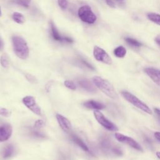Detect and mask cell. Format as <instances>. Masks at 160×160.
I'll return each mask as SVG.
<instances>
[{
    "label": "cell",
    "instance_id": "52a82bcc",
    "mask_svg": "<svg viewBox=\"0 0 160 160\" xmlns=\"http://www.w3.org/2000/svg\"><path fill=\"white\" fill-rule=\"evenodd\" d=\"M114 136H115L116 139L119 142H122V143H125V144L129 145L131 148H134V149H136L138 151H141V152L142 151V147L138 144V142H137L132 138H130L129 136H125L124 134L118 133V132L115 133Z\"/></svg>",
    "mask_w": 160,
    "mask_h": 160
},
{
    "label": "cell",
    "instance_id": "f546056e",
    "mask_svg": "<svg viewBox=\"0 0 160 160\" xmlns=\"http://www.w3.org/2000/svg\"><path fill=\"white\" fill-rule=\"evenodd\" d=\"M32 134L36 137V138H42L44 137V135L43 134H42L41 132H38V131H32L31 132Z\"/></svg>",
    "mask_w": 160,
    "mask_h": 160
},
{
    "label": "cell",
    "instance_id": "6da1fadb",
    "mask_svg": "<svg viewBox=\"0 0 160 160\" xmlns=\"http://www.w3.org/2000/svg\"><path fill=\"white\" fill-rule=\"evenodd\" d=\"M94 84L103 93L111 99H116L118 95L112 84L108 80L100 76H94L92 78Z\"/></svg>",
    "mask_w": 160,
    "mask_h": 160
},
{
    "label": "cell",
    "instance_id": "8992f818",
    "mask_svg": "<svg viewBox=\"0 0 160 160\" xmlns=\"http://www.w3.org/2000/svg\"><path fill=\"white\" fill-rule=\"evenodd\" d=\"M93 55L94 58L100 62L105 63L106 64H111L112 61L109 54L101 48L95 46L93 49Z\"/></svg>",
    "mask_w": 160,
    "mask_h": 160
},
{
    "label": "cell",
    "instance_id": "7402d4cb",
    "mask_svg": "<svg viewBox=\"0 0 160 160\" xmlns=\"http://www.w3.org/2000/svg\"><path fill=\"white\" fill-rule=\"evenodd\" d=\"M31 0H14L13 2L16 4H19L20 6H24L25 8H28Z\"/></svg>",
    "mask_w": 160,
    "mask_h": 160
},
{
    "label": "cell",
    "instance_id": "f1b7e54d",
    "mask_svg": "<svg viewBox=\"0 0 160 160\" xmlns=\"http://www.w3.org/2000/svg\"><path fill=\"white\" fill-rule=\"evenodd\" d=\"M26 77L27 79H28L29 82H37L36 79L33 76H32V75H31V74H28L26 75Z\"/></svg>",
    "mask_w": 160,
    "mask_h": 160
},
{
    "label": "cell",
    "instance_id": "5bb4252c",
    "mask_svg": "<svg viewBox=\"0 0 160 160\" xmlns=\"http://www.w3.org/2000/svg\"><path fill=\"white\" fill-rule=\"evenodd\" d=\"M100 146H101L102 149L105 152H111V153H112L114 149L116 148V146H112L111 142L108 138L102 139L101 141V142H100Z\"/></svg>",
    "mask_w": 160,
    "mask_h": 160
},
{
    "label": "cell",
    "instance_id": "8d00e7d4",
    "mask_svg": "<svg viewBox=\"0 0 160 160\" xmlns=\"http://www.w3.org/2000/svg\"><path fill=\"white\" fill-rule=\"evenodd\" d=\"M156 156H157V157L160 159V152L159 151H158V152H156Z\"/></svg>",
    "mask_w": 160,
    "mask_h": 160
},
{
    "label": "cell",
    "instance_id": "83f0119b",
    "mask_svg": "<svg viewBox=\"0 0 160 160\" xmlns=\"http://www.w3.org/2000/svg\"><path fill=\"white\" fill-rule=\"evenodd\" d=\"M81 61L82 64L83 65H84L86 68H89V69H92V70L94 69V67H93L91 64H89V62H88L86 61H85V60H84V59H81Z\"/></svg>",
    "mask_w": 160,
    "mask_h": 160
},
{
    "label": "cell",
    "instance_id": "74e56055",
    "mask_svg": "<svg viewBox=\"0 0 160 160\" xmlns=\"http://www.w3.org/2000/svg\"><path fill=\"white\" fill-rule=\"evenodd\" d=\"M1 16V8H0V16Z\"/></svg>",
    "mask_w": 160,
    "mask_h": 160
},
{
    "label": "cell",
    "instance_id": "4316f807",
    "mask_svg": "<svg viewBox=\"0 0 160 160\" xmlns=\"http://www.w3.org/2000/svg\"><path fill=\"white\" fill-rule=\"evenodd\" d=\"M59 6L62 9H66L68 7V1L67 0H58Z\"/></svg>",
    "mask_w": 160,
    "mask_h": 160
},
{
    "label": "cell",
    "instance_id": "ffe728a7",
    "mask_svg": "<svg viewBox=\"0 0 160 160\" xmlns=\"http://www.w3.org/2000/svg\"><path fill=\"white\" fill-rule=\"evenodd\" d=\"M12 19L13 20L18 23V24H22L25 22L26 21V19L24 16L23 14H22L20 12H14L13 14H12Z\"/></svg>",
    "mask_w": 160,
    "mask_h": 160
},
{
    "label": "cell",
    "instance_id": "603a6c76",
    "mask_svg": "<svg viewBox=\"0 0 160 160\" xmlns=\"http://www.w3.org/2000/svg\"><path fill=\"white\" fill-rule=\"evenodd\" d=\"M0 62H1V64L2 67L6 68H8V65H9V62H8V60L7 59V57L6 56V55H2L0 59Z\"/></svg>",
    "mask_w": 160,
    "mask_h": 160
},
{
    "label": "cell",
    "instance_id": "1f68e13d",
    "mask_svg": "<svg viewBox=\"0 0 160 160\" xmlns=\"http://www.w3.org/2000/svg\"><path fill=\"white\" fill-rule=\"evenodd\" d=\"M51 86H52V82H48L46 84V90L47 92L49 91Z\"/></svg>",
    "mask_w": 160,
    "mask_h": 160
},
{
    "label": "cell",
    "instance_id": "cb8c5ba5",
    "mask_svg": "<svg viewBox=\"0 0 160 160\" xmlns=\"http://www.w3.org/2000/svg\"><path fill=\"white\" fill-rule=\"evenodd\" d=\"M64 85H65L66 87H67L69 89H72V90H75L76 89V86L74 84V82H73L72 81H69V80L65 81H64Z\"/></svg>",
    "mask_w": 160,
    "mask_h": 160
},
{
    "label": "cell",
    "instance_id": "d4e9b609",
    "mask_svg": "<svg viewBox=\"0 0 160 160\" xmlns=\"http://www.w3.org/2000/svg\"><path fill=\"white\" fill-rule=\"evenodd\" d=\"M44 125H45V122H44V121L43 120L38 119V120L35 121L34 126V128L36 129H40V128L44 127Z\"/></svg>",
    "mask_w": 160,
    "mask_h": 160
},
{
    "label": "cell",
    "instance_id": "484cf974",
    "mask_svg": "<svg viewBox=\"0 0 160 160\" xmlns=\"http://www.w3.org/2000/svg\"><path fill=\"white\" fill-rule=\"evenodd\" d=\"M11 112L6 108H1L0 109V115L4 116V117H9L10 116Z\"/></svg>",
    "mask_w": 160,
    "mask_h": 160
},
{
    "label": "cell",
    "instance_id": "d6986e66",
    "mask_svg": "<svg viewBox=\"0 0 160 160\" xmlns=\"http://www.w3.org/2000/svg\"><path fill=\"white\" fill-rule=\"evenodd\" d=\"M147 18L151 21L160 26V14L155 12H149L147 14Z\"/></svg>",
    "mask_w": 160,
    "mask_h": 160
},
{
    "label": "cell",
    "instance_id": "4fadbf2b",
    "mask_svg": "<svg viewBox=\"0 0 160 160\" xmlns=\"http://www.w3.org/2000/svg\"><path fill=\"white\" fill-rule=\"evenodd\" d=\"M78 84L82 88L90 92H96V88L89 80L86 79H81L78 81Z\"/></svg>",
    "mask_w": 160,
    "mask_h": 160
},
{
    "label": "cell",
    "instance_id": "e0dca14e",
    "mask_svg": "<svg viewBox=\"0 0 160 160\" xmlns=\"http://www.w3.org/2000/svg\"><path fill=\"white\" fill-rule=\"evenodd\" d=\"M14 151V146L11 144L8 145L6 148L4 149V151L2 152V158L4 159H8L11 158Z\"/></svg>",
    "mask_w": 160,
    "mask_h": 160
},
{
    "label": "cell",
    "instance_id": "9a60e30c",
    "mask_svg": "<svg viewBox=\"0 0 160 160\" xmlns=\"http://www.w3.org/2000/svg\"><path fill=\"white\" fill-rule=\"evenodd\" d=\"M83 105H84V106H85L87 108L95 109V110H101L105 108V106L103 104H102L98 101H93V100L88 101L84 102Z\"/></svg>",
    "mask_w": 160,
    "mask_h": 160
},
{
    "label": "cell",
    "instance_id": "3957f363",
    "mask_svg": "<svg viewBox=\"0 0 160 160\" xmlns=\"http://www.w3.org/2000/svg\"><path fill=\"white\" fill-rule=\"evenodd\" d=\"M121 95L122 97L129 102L132 104L133 106H136L138 109L142 110L144 112H146L149 114H152V112L151 109L149 108L148 105H146L144 102H142L141 100L138 99L136 96L132 94L131 93L128 92V91H122Z\"/></svg>",
    "mask_w": 160,
    "mask_h": 160
},
{
    "label": "cell",
    "instance_id": "836d02e7",
    "mask_svg": "<svg viewBox=\"0 0 160 160\" xmlns=\"http://www.w3.org/2000/svg\"><path fill=\"white\" fill-rule=\"evenodd\" d=\"M154 111H155L156 114L158 115V118H159V121H160V109H158V108H155V109H154Z\"/></svg>",
    "mask_w": 160,
    "mask_h": 160
},
{
    "label": "cell",
    "instance_id": "30bf717a",
    "mask_svg": "<svg viewBox=\"0 0 160 160\" xmlns=\"http://www.w3.org/2000/svg\"><path fill=\"white\" fill-rule=\"evenodd\" d=\"M146 74L158 86H160V70L152 68L144 69Z\"/></svg>",
    "mask_w": 160,
    "mask_h": 160
},
{
    "label": "cell",
    "instance_id": "9c48e42d",
    "mask_svg": "<svg viewBox=\"0 0 160 160\" xmlns=\"http://www.w3.org/2000/svg\"><path fill=\"white\" fill-rule=\"evenodd\" d=\"M50 26H51V32L52 37L55 41H61V42H66L69 43H72L73 42V39L69 37L66 36H62L59 33L57 28H56L54 24L52 21L50 22Z\"/></svg>",
    "mask_w": 160,
    "mask_h": 160
},
{
    "label": "cell",
    "instance_id": "e575fe53",
    "mask_svg": "<svg viewBox=\"0 0 160 160\" xmlns=\"http://www.w3.org/2000/svg\"><path fill=\"white\" fill-rule=\"evenodd\" d=\"M3 47H4V44H3V42H2V39L0 38V50L2 49H3Z\"/></svg>",
    "mask_w": 160,
    "mask_h": 160
},
{
    "label": "cell",
    "instance_id": "d590c367",
    "mask_svg": "<svg viewBox=\"0 0 160 160\" xmlns=\"http://www.w3.org/2000/svg\"><path fill=\"white\" fill-rule=\"evenodd\" d=\"M155 41H156V43L159 46V47H160V38H156V39H155Z\"/></svg>",
    "mask_w": 160,
    "mask_h": 160
},
{
    "label": "cell",
    "instance_id": "7c38bea8",
    "mask_svg": "<svg viewBox=\"0 0 160 160\" xmlns=\"http://www.w3.org/2000/svg\"><path fill=\"white\" fill-rule=\"evenodd\" d=\"M56 119L59 123V125L64 131L68 132L71 129V122L66 118L59 114H56Z\"/></svg>",
    "mask_w": 160,
    "mask_h": 160
},
{
    "label": "cell",
    "instance_id": "d6a6232c",
    "mask_svg": "<svg viewBox=\"0 0 160 160\" xmlns=\"http://www.w3.org/2000/svg\"><path fill=\"white\" fill-rule=\"evenodd\" d=\"M154 137L160 142V132H154Z\"/></svg>",
    "mask_w": 160,
    "mask_h": 160
},
{
    "label": "cell",
    "instance_id": "ac0fdd59",
    "mask_svg": "<svg viewBox=\"0 0 160 160\" xmlns=\"http://www.w3.org/2000/svg\"><path fill=\"white\" fill-rule=\"evenodd\" d=\"M126 49L122 46H118L114 50V54L119 58H122L126 54Z\"/></svg>",
    "mask_w": 160,
    "mask_h": 160
},
{
    "label": "cell",
    "instance_id": "8fae6325",
    "mask_svg": "<svg viewBox=\"0 0 160 160\" xmlns=\"http://www.w3.org/2000/svg\"><path fill=\"white\" fill-rule=\"evenodd\" d=\"M12 134V127L11 125L5 124L0 126V142L8 140Z\"/></svg>",
    "mask_w": 160,
    "mask_h": 160
},
{
    "label": "cell",
    "instance_id": "2e32d148",
    "mask_svg": "<svg viewBox=\"0 0 160 160\" xmlns=\"http://www.w3.org/2000/svg\"><path fill=\"white\" fill-rule=\"evenodd\" d=\"M71 139H72V141L74 142H75L77 145H78L83 151H89L88 147L84 142V141L81 138H79L78 136H77L74 134H72V135H71Z\"/></svg>",
    "mask_w": 160,
    "mask_h": 160
},
{
    "label": "cell",
    "instance_id": "5b68a950",
    "mask_svg": "<svg viewBox=\"0 0 160 160\" xmlns=\"http://www.w3.org/2000/svg\"><path fill=\"white\" fill-rule=\"evenodd\" d=\"M94 116L96 121L106 129L111 131H117L118 130V127L111 121H109L99 110L94 111Z\"/></svg>",
    "mask_w": 160,
    "mask_h": 160
},
{
    "label": "cell",
    "instance_id": "7a4b0ae2",
    "mask_svg": "<svg viewBox=\"0 0 160 160\" xmlns=\"http://www.w3.org/2000/svg\"><path fill=\"white\" fill-rule=\"evenodd\" d=\"M13 49L18 57L26 59L29 56V48L26 41L21 37L14 36L12 38Z\"/></svg>",
    "mask_w": 160,
    "mask_h": 160
},
{
    "label": "cell",
    "instance_id": "44dd1931",
    "mask_svg": "<svg viewBox=\"0 0 160 160\" xmlns=\"http://www.w3.org/2000/svg\"><path fill=\"white\" fill-rule=\"evenodd\" d=\"M125 41L129 45L133 47H140L141 46V44L138 41L132 38H125Z\"/></svg>",
    "mask_w": 160,
    "mask_h": 160
},
{
    "label": "cell",
    "instance_id": "4dcf8cb0",
    "mask_svg": "<svg viewBox=\"0 0 160 160\" xmlns=\"http://www.w3.org/2000/svg\"><path fill=\"white\" fill-rule=\"evenodd\" d=\"M105 1L109 6H110L111 8H115V4L112 0H105Z\"/></svg>",
    "mask_w": 160,
    "mask_h": 160
},
{
    "label": "cell",
    "instance_id": "277c9868",
    "mask_svg": "<svg viewBox=\"0 0 160 160\" xmlns=\"http://www.w3.org/2000/svg\"><path fill=\"white\" fill-rule=\"evenodd\" d=\"M78 16L81 21L88 24H93L96 21V16L89 6H81L78 10Z\"/></svg>",
    "mask_w": 160,
    "mask_h": 160
},
{
    "label": "cell",
    "instance_id": "ba28073f",
    "mask_svg": "<svg viewBox=\"0 0 160 160\" xmlns=\"http://www.w3.org/2000/svg\"><path fill=\"white\" fill-rule=\"evenodd\" d=\"M23 104L33 113L36 115L41 116V111L40 107L36 104L35 99L31 96H27L22 99Z\"/></svg>",
    "mask_w": 160,
    "mask_h": 160
}]
</instances>
